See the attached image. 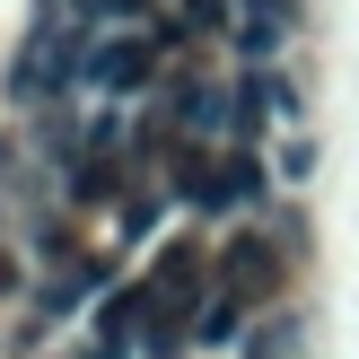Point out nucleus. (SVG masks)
Instances as JSON below:
<instances>
[{"label": "nucleus", "mask_w": 359, "mask_h": 359, "mask_svg": "<svg viewBox=\"0 0 359 359\" xmlns=\"http://www.w3.org/2000/svg\"><path fill=\"white\" fill-rule=\"evenodd\" d=\"M140 298H149V351H175V333H184V316H193V298H202V263L184 255V245H175L167 263H158L149 280H140Z\"/></svg>", "instance_id": "nucleus-1"}, {"label": "nucleus", "mask_w": 359, "mask_h": 359, "mask_svg": "<svg viewBox=\"0 0 359 359\" xmlns=\"http://www.w3.org/2000/svg\"><path fill=\"white\" fill-rule=\"evenodd\" d=\"M79 44H88V35L79 27H44V35H35V44L27 53H18V70H9V88H18V97H35V79H70V70H79Z\"/></svg>", "instance_id": "nucleus-2"}, {"label": "nucleus", "mask_w": 359, "mask_h": 359, "mask_svg": "<svg viewBox=\"0 0 359 359\" xmlns=\"http://www.w3.org/2000/svg\"><path fill=\"white\" fill-rule=\"evenodd\" d=\"M237 9H245V27H237L245 62H272V53L298 35V0H237Z\"/></svg>", "instance_id": "nucleus-3"}, {"label": "nucleus", "mask_w": 359, "mask_h": 359, "mask_svg": "<svg viewBox=\"0 0 359 359\" xmlns=\"http://www.w3.org/2000/svg\"><path fill=\"white\" fill-rule=\"evenodd\" d=\"M149 62H158V35H123V44H97V88H140L149 79Z\"/></svg>", "instance_id": "nucleus-4"}, {"label": "nucleus", "mask_w": 359, "mask_h": 359, "mask_svg": "<svg viewBox=\"0 0 359 359\" xmlns=\"http://www.w3.org/2000/svg\"><path fill=\"white\" fill-rule=\"evenodd\" d=\"M280 280V255H263V237H237L228 245V298H255Z\"/></svg>", "instance_id": "nucleus-5"}, {"label": "nucleus", "mask_w": 359, "mask_h": 359, "mask_svg": "<svg viewBox=\"0 0 359 359\" xmlns=\"http://www.w3.org/2000/svg\"><path fill=\"white\" fill-rule=\"evenodd\" d=\"M114 158H123V140H114V123H105V132H97V149L79 158V175H70V193H79V202H105V193L123 184V175H114Z\"/></svg>", "instance_id": "nucleus-6"}, {"label": "nucleus", "mask_w": 359, "mask_h": 359, "mask_svg": "<svg viewBox=\"0 0 359 359\" xmlns=\"http://www.w3.org/2000/svg\"><path fill=\"white\" fill-rule=\"evenodd\" d=\"M272 114H290V88H280L272 70H245V88H237V123H272Z\"/></svg>", "instance_id": "nucleus-7"}, {"label": "nucleus", "mask_w": 359, "mask_h": 359, "mask_svg": "<svg viewBox=\"0 0 359 359\" xmlns=\"http://www.w3.org/2000/svg\"><path fill=\"white\" fill-rule=\"evenodd\" d=\"M175 123H193V132H219V97H210V88H175Z\"/></svg>", "instance_id": "nucleus-8"}, {"label": "nucleus", "mask_w": 359, "mask_h": 359, "mask_svg": "<svg viewBox=\"0 0 359 359\" xmlns=\"http://www.w3.org/2000/svg\"><path fill=\"white\" fill-rule=\"evenodd\" d=\"M237 298H210V307H202V325H193V333H202V342H237Z\"/></svg>", "instance_id": "nucleus-9"}, {"label": "nucleus", "mask_w": 359, "mask_h": 359, "mask_svg": "<svg viewBox=\"0 0 359 359\" xmlns=\"http://www.w3.org/2000/svg\"><path fill=\"white\" fill-rule=\"evenodd\" d=\"M290 342H298V325H290V316H272L263 342H255V359H290Z\"/></svg>", "instance_id": "nucleus-10"}, {"label": "nucleus", "mask_w": 359, "mask_h": 359, "mask_svg": "<svg viewBox=\"0 0 359 359\" xmlns=\"http://www.w3.org/2000/svg\"><path fill=\"white\" fill-rule=\"evenodd\" d=\"M184 18L193 27H228V0H184Z\"/></svg>", "instance_id": "nucleus-11"}, {"label": "nucleus", "mask_w": 359, "mask_h": 359, "mask_svg": "<svg viewBox=\"0 0 359 359\" xmlns=\"http://www.w3.org/2000/svg\"><path fill=\"white\" fill-rule=\"evenodd\" d=\"M88 359H123V351H88Z\"/></svg>", "instance_id": "nucleus-12"}]
</instances>
